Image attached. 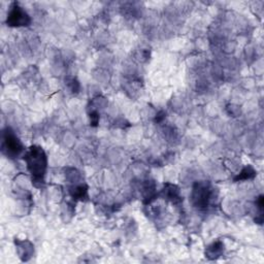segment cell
<instances>
[{"label": "cell", "mask_w": 264, "mask_h": 264, "mask_svg": "<svg viewBox=\"0 0 264 264\" xmlns=\"http://www.w3.org/2000/svg\"><path fill=\"white\" fill-rule=\"evenodd\" d=\"M23 157L32 177V184L36 188H43L48 168V158L45 151L38 146H31L26 150Z\"/></svg>", "instance_id": "6da1fadb"}, {"label": "cell", "mask_w": 264, "mask_h": 264, "mask_svg": "<svg viewBox=\"0 0 264 264\" xmlns=\"http://www.w3.org/2000/svg\"><path fill=\"white\" fill-rule=\"evenodd\" d=\"M218 193L207 182L196 183L191 192V201L198 210H207L216 202Z\"/></svg>", "instance_id": "7a4b0ae2"}, {"label": "cell", "mask_w": 264, "mask_h": 264, "mask_svg": "<svg viewBox=\"0 0 264 264\" xmlns=\"http://www.w3.org/2000/svg\"><path fill=\"white\" fill-rule=\"evenodd\" d=\"M1 139V151L8 158L14 159L26 152L23 142L9 127L3 129Z\"/></svg>", "instance_id": "3957f363"}, {"label": "cell", "mask_w": 264, "mask_h": 264, "mask_svg": "<svg viewBox=\"0 0 264 264\" xmlns=\"http://www.w3.org/2000/svg\"><path fill=\"white\" fill-rule=\"evenodd\" d=\"M6 24L9 27H27L31 24V18L19 3L14 2L9 7Z\"/></svg>", "instance_id": "277c9868"}, {"label": "cell", "mask_w": 264, "mask_h": 264, "mask_svg": "<svg viewBox=\"0 0 264 264\" xmlns=\"http://www.w3.org/2000/svg\"><path fill=\"white\" fill-rule=\"evenodd\" d=\"M158 196H160L161 198H163L164 200L173 203V204H176V205L181 203L183 200L180 188L178 186H176V185L169 184V183L164 184L163 189L159 193H158Z\"/></svg>", "instance_id": "5b68a950"}, {"label": "cell", "mask_w": 264, "mask_h": 264, "mask_svg": "<svg viewBox=\"0 0 264 264\" xmlns=\"http://www.w3.org/2000/svg\"><path fill=\"white\" fill-rule=\"evenodd\" d=\"M15 245L17 248V252L19 254V257L22 261H28L33 253H34V246L32 243H30L29 241L25 240H15Z\"/></svg>", "instance_id": "8992f818"}, {"label": "cell", "mask_w": 264, "mask_h": 264, "mask_svg": "<svg viewBox=\"0 0 264 264\" xmlns=\"http://www.w3.org/2000/svg\"><path fill=\"white\" fill-rule=\"evenodd\" d=\"M68 192L74 200L85 201L88 199V186L84 183H75L68 187Z\"/></svg>", "instance_id": "52a82bcc"}, {"label": "cell", "mask_w": 264, "mask_h": 264, "mask_svg": "<svg viewBox=\"0 0 264 264\" xmlns=\"http://www.w3.org/2000/svg\"><path fill=\"white\" fill-rule=\"evenodd\" d=\"M224 253V244L221 241H217L210 244L205 250V257L210 260L218 259Z\"/></svg>", "instance_id": "ba28073f"}, {"label": "cell", "mask_w": 264, "mask_h": 264, "mask_svg": "<svg viewBox=\"0 0 264 264\" xmlns=\"http://www.w3.org/2000/svg\"><path fill=\"white\" fill-rule=\"evenodd\" d=\"M256 176H257V171L254 169V167L252 165H247L235 176L233 181L234 182L249 181V180H253Z\"/></svg>", "instance_id": "9c48e42d"}, {"label": "cell", "mask_w": 264, "mask_h": 264, "mask_svg": "<svg viewBox=\"0 0 264 264\" xmlns=\"http://www.w3.org/2000/svg\"><path fill=\"white\" fill-rule=\"evenodd\" d=\"M66 86L69 88V91L72 92V93H76L78 92V89H80V84L75 80L74 77H67L65 80Z\"/></svg>", "instance_id": "30bf717a"}, {"label": "cell", "mask_w": 264, "mask_h": 264, "mask_svg": "<svg viewBox=\"0 0 264 264\" xmlns=\"http://www.w3.org/2000/svg\"><path fill=\"white\" fill-rule=\"evenodd\" d=\"M99 113L96 109H92L91 112L89 113V119H90V123H91V126L93 127H96L99 123Z\"/></svg>", "instance_id": "8fae6325"}, {"label": "cell", "mask_w": 264, "mask_h": 264, "mask_svg": "<svg viewBox=\"0 0 264 264\" xmlns=\"http://www.w3.org/2000/svg\"><path fill=\"white\" fill-rule=\"evenodd\" d=\"M165 116H166V114H165L164 112H160V113H158V114L156 115L155 122H157V123H160V122H162V121L164 120V119H165Z\"/></svg>", "instance_id": "7c38bea8"}]
</instances>
